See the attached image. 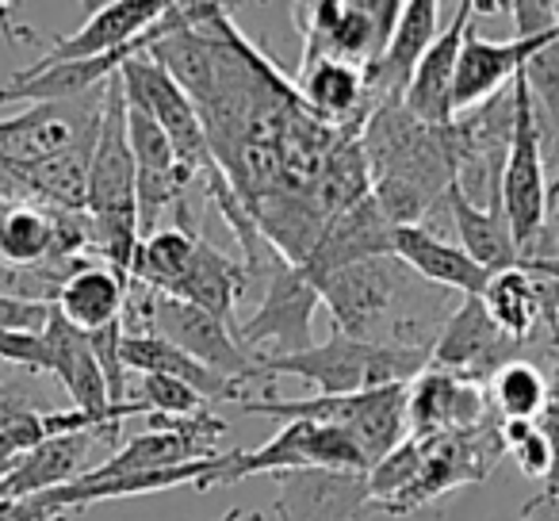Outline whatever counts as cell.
<instances>
[{
  "instance_id": "6da1fadb",
  "label": "cell",
  "mask_w": 559,
  "mask_h": 521,
  "mask_svg": "<svg viewBox=\"0 0 559 521\" xmlns=\"http://www.w3.org/2000/svg\"><path fill=\"white\" fill-rule=\"evenodd\" d=\"M372 200L395 226H429L456 185L449 127H426L403 104H380L360 123Z\"/></svg>"
},
{
  "instance_id": "7a4b0ae2",
  "label": "cell",
  "mask_w": 559,
  "mask_h": 521,
  "mask_svg": "<svg viewBox=\"0 0 559 521\" xmlns=\"http://www.w3.org/2000/svg\"><path fill=\"white\" fill-rule=\"evenodd\" d=\"M85 215L93 226V249L116 276L131 281L139 249V203H134V157L127 142V96L119 73L104 85V116L88 157Z\"/></svg>"
},
{
  "instance_id": "3957f363",
  "label": "cell",
  "mask_w": 559,
  "mask_h": 521,
  "mask_svg": "<svg viewBox=\"0 0 559 521\" xmlns=\"http://www.w3.org/2000/svg\"><path fill=\"white\" fill-rule=\"evenodd\" d=\"M257 365L272 380L296 376V380L311 383L319 395L342 399L360 395V391L395 388V383H414L429 368V357L411 350H391V345H368L334 330L330 342H314L311 350L292 353V357H257Z\"/></svg>"
},
{
  "instance_id": "277c9868",
  "label": "cell",
  "mask_w": 559,
  "mask_h": 521,
  "mask_svg": "<svg viewBox=\"0 0 559 521\" xmlns=\"http://www.w3.org/2000/svg\"><path fill=\"white\" fill-rule=\"evenodd\" d=\"M119 85H123V96L131 108L146 111V116L162 127L173 154H177V162L200 180L203 196H207V188H215L218 180H223V169H218L215 154H211V142H207V134H203V123H200V116H195L185 88H180L146 50L127 58L123 70H119Z\"/></svg>"
},
{
  "instance_id": "5b68a950",
  "label": "cell",
  "mask_w": 559,
  "mask_h": 521,
  "mask_svg": "<svg viewBox=\"0 0 559 521\" xmlns=\"http://www.w3.org/2000/svg\"><path fill=\"white\" fill-rule=\"evenodd\" d=\"M502 215L521 261L533 257L548 226V173H544L540 131H536L525 73L513 78V134L502 165Z\"/></svg>"
},
{
  "instance_id": "8992f818",
  "label": "cell",
  "mask_w": 559,
  "mask_h": 521,
  "mask_svg": "<svg viewBox=\"0 0 559 521\" xmlns=\"http://www.w3.org/2000/svg\"><path fill=\"white\" fill-rule=\"evenodd\" d=\"M322 307L314 281L292 261H280L261 281V299L238 319V345L249 357H292L314 345V311Z\"/></svg>"
},
{
  "instance_id": "52a82bcc",
  "label": "cell",
  "mask_w": 559,
  "mask_h": 521,
  "mask_svg": "<svg viewBox=\"0 0 559 521\" xmlns=\"http://www.w3.org/2000/svg\"><path fill=\"white\" fill-rule=\"evenodd\" d=\"M150 334L165 338L169 345H177L180 353H188L192 360H200L203 368H211L215 376L234 383H246L253 391V399L276 395V380L269 372H261L257 357H249L238 345L234 330L226 322H218L215 315L200 311V307L185 304L154 292V311H150Z\"/></svg>"
},
{
  "instance_id": "ba28073f",
  "label": "cell",
  "mask_w": 559,
  "mask_h": 521,
  "mask_svg": "<svg viewBox=\"0 0 559 521\" xmlns=\"http://www.w3.org/2000/svg\"><path fill=\"white\" fill-rule=\"evenodd\" d=\"M104 116V88L66 104H35L0 119V169H27L66 150L93 146Z\"/></svg>"
},
{
  "instance_id": "9c48e42d",
  "label": "cell",
  "mask_w": 559,
  "mask_h": 521,
  "mask_svg": "<svg viewBox=\"0 0 559 521\" xmlns=\"http://www.w3.org/2000/svg\"><path fill=\"white\" fill-rule=\"evenodd\" d=\"M490 418L487 388L456 372L426 368L406 388V437L429 441L441 434H472Z\"/></svg>"
},
{
  "instance_id": "30bf717a",
  "label": "cell",
  "mask_w": 559,
  "mask_h": 521,
  "mask_svg": "<svg viewBox=\"0 0 559 521\" xmlns=\"http://www.w3.org/2000/svg\"><path fill=\"white\" fill-rule=\"evenodd\" d=\"M280 487L276 521H365L372 513L368 472H326V467H299V472L272 475Z\"/></svg>"
},
{
  "instance_id": "8fae6325",
  "label": "cell",
  "mask_w": 559,
  "mask_h": 521,
  "mask_svg": "<svg viewBox=\"0 0 559 521\" xmlns=\"http://www.w3.org/2000/svg\"><path fill=\"white\" fill-rule=\"evenodd\" d=\"M521 350H525V345L510 342V338L490 322L479 296H464L456 311H452V319L444 322L441 338H437L429 368L456 372V376H464V380H475L487 388L490 376L502 365H510V360H518Z\"/></svg>"
},
{
  "instance_id": "7c38bea8",
  "label": "cell",
  "mask_w": 559,
  "mask_h": 521,
  "mask_svg": "<svg viewBox=\"0 0 559 521\" xmlns=\"http://www.w3.org/2000/svg\"><path fill=\"white\" fill-rule=\"evenodd\" d=\"M154 27H150L134 47L116 50V55L85 58V62H55V66L35 62L32 70H16L9 85L0 88V108H9V104H32V108L35 104H66V100H81V96L96 93V88H104L119 70H123L127 58L154 47L157 43Z\"/></svg>"
},
{
  "instance_id": "4fadbf2b",
  "label": "cell",
  "mask_w": 559,
  "mask_h": 521,
  "mask_svg": "<svg viewBox=\"0 0 559 521\" xmlns=\"http://www.w3.org/2000/svg\"><path fill=\"white\" fill-rule=\"evenodd\" d=\"M43 342L50 350V376H58L66 388V395L73 399V411L88 414L100 426H123V418L131 414H146L142 403H127V406H111L108 399V383L100 376V365L93 357V345L88 334L73 330L62 315H50L47 330H43Z\"/></svg>"
},
{
  "instance_id": "5bb4252c",
  "label": "cell",
  "mask_w": 559,
  "mask_h": 521,
  "mask_svg": "<svg viewBox=\"0 0 559 521\" xmlns=\"http://www.w3.org/2000/svg\"><path fill=\"white\" fill-rule=\"evenodd\" d=\"M551 39H483L475 32V20L464 27V43H460V58H456V81H452V111H472L483 100L498 96L502 88L513 85L521 70L528 66V58L540 55Z\"/></svg>"
},
{
  "instance_id": "9a60e30c",
  "label": "cell",
  "mask_w": 559,
  "mask_h": 521,
  "mask_svg": "<svg viewBox=\"0 0 559 521\" xmlns=\"http://www.w3.org/2000/svg\"><path fill=\"white\" fill-rule=\"evenodd\" d=\"M169 4L173 0H111V4H96L93 16L73 35H58L55 47L39 62H85V58H104L134 47L169 12Z\"/></svg>"
},
{
  "instance_id": "2e32d148",
  "label": "cell",
  "mask_w": 559,
  "mask_h": 521,
  "mask_svg": "<svg viewBox=\"0 0 559 521\" xmlns=\"http://www.w3.org/2000/svg\"><path fill=\"white\" fill-rule=\"evenodd\" d=\"M437 39V4L433 0H411L399 12V24L391 32L383 55L365 70V104L368 111L380 104H403L406 85L418 70L421 55Z\"/></svg>"
},
{
  "instance_id": "e0dca14e",
  "label": "cell",
  "mask_w": 559,
  "mask_h": 521,
  "mask_svg": "<svg viewBox=\"0 0 559 521\" xmlns=\"http://www.w3.org/2000/svg\"><path fill=\"white\" fill-rule=\"evenodd\" d=\"M391 241H395V223L383 215L372 196H365L360 203L345 208L342 215H334L322 226L311 257H307L299 269H304L311 281H319V276L337 273V269H345V265L368 261V257L391 253Z\"/></svg>"
},
{
  "instance_id": "ac0fdd59",
  "label": "cell",
  "mask_w": 559,
  "mask_h": 521,
  "mask_svg": "<svg viewBox=\"0 0 559 521\" xmlns=\"http://www.w3.org/2000/svg\"><path fill=\"white\" fill-rule=\"evenodd\" d=\"M399 12H403V0H342L334 27L322 39L304 43V62L299 66H311L319 58H337V62L368 70L388 47L391 32L399 24Z\"/></svg>"
},
{
  "instance_id": "d6986e66",
  "label": "cell",
  "mask_w": 559,
  "mask_h": 521,
  "mask_svg": "<svg viewBox=\"0 0 559 521\" xmlns=\"http://www.w3.org/2000/svg\"><path fill=\"white\" fill-rule=\"evenodd\" d=\"M472 0L452 4V20L444 32H437L433 47L421 55L411 85H406L403 108L426 127H449L456 119L452 111V81H456V58L464 43V27L472 24Z\"/></svg>"
},
{
  "instance_id": "ffe728a7",
  "label": "cell",
  "mask_w": 559,
  "mask_h": 521,
  "mask_svg": "<svg viewBox=\"0 0 559 521\" xmlns=\"http://www.w3.org/2000/svg\"><path fill=\"white\" fill-rule=\"evenodd\" d=\"M249 288H253V284H249V273H246V265H241V257L223 253L207 234H200L192 265H188V273L180 276L165 296L185 299V304L215 315V319L226 322V327L234 330V338H238V304L246 299Z\"/></svg>"
},
{
  "instance_id": "44dd1931",
  "label": "cell",
  "mask_w": 559,
  "mask_h": 521,
  "mask_svg": "<svg viewBox=\"0 0 559 521\" xmlns=\"http://www.w3.org/2000/svg\"><path fill=\"white\" fill-rule=\"evenodd\" d=\"M391 253H395L414 276H421L426 284H437V288H444V292H456V296H479L490 281L487 269L475 265L464 249L452 246V241L441 238L437 230H426V226H395Z\"/></svg>"
},
{
  "instance_id": "7402d4cb",
  "label": "cell",
  "mask_w": 559,
  "mask_h": 521,
  "mask_svg": "<svg viewBox=\"0 0 559 521\" xmlns=\"http://www.w3.org/2000/svg\"><path fill=\"white\" fill-rule=\"evenodd\" d=\"M299 100L330 127H360L368 116L365 104V70L337 58H319L311 66H299L296 78Z\"/></svg>"
},
{
  "instance_id": "603a6c76",
  "label": "cell",
  "mask_w": 559,
  "mask_h": 521,
  "mask_svg": "<svg viewBox=\"0 0 559 521\" xmlns=\"http://www.w3.org/2000/svg\"><path fill=\"white\" fill-rule=\"evenodd\" d=\"M444 208H449V218L456 226L460 249L472 257L475 265H483L487 273H502V269L521 265V253L513 246V234L506 226L502 208H475L456 185L444 196Z\"/></svg>"
},
{
  "instance_id": "cb8c5ba5",
  "label": "cell",
  "mask_w": 559,
  "mask_h": 521,
  "mask_svg": "<svg viewBox=\"0 0 559 521\" xmlns=\"http://www.w3.org/2000/svg\"><path fill=\"white\" fill-rule=\"evenodd\" d=\"M127 281L116 276L108 265H85L62 284L55 299V311L70 322L81 334H96V330L111 327L123 315Z\"/></svg>"
},
{
  "instance_id": "d4e9b609",
  "label": "cell",
  "mask_w": 559,
  "mask_h": 521,
  "mask_svg": "<svg viewBox=\"0 0 559 521\" xmlns=\"http://www.w3.org/2000/svg\"><path fill=\"white\" fill-rule=\"evenodd\" d=\"M483 311L490 315L498 330H502L510 342L525 345L528 338L540 330V296H536V281L525 269H502V273H490L487 288L479 292Z\"/></svg>"
},
{
  "instance_id": "484cf974",
  "label": "cell",
  "mask_w": 559,
  "mask_h": 521,
  "mask_svg": "<svg viewBox=\"0 0 559 521\" xmlns=\"http://www.w3.org/2000/svg\"><path fill=\"white\" fill-rule=\"evenodd\" d=\"M487 399L502 422H536L548 406V376L536 360L518 357L490 376Z\"/></svg>"
},
{
  "instance_id": "4316f807",
  "label": "cell",
  "mask_w": 559,
  "mask_h": 521,
  "mask_svg": "<svg viewBox=\"0 0 559 521\" xmlns=\"http://www.w3.org/2000/svg\"><path fill=\"white\" fill-rule=\"evenodd\" d=\"M195 241H200V234H185V230H177V226H162L157 234L142 238L139 249H134L131 281L146 284V288H154L165 296V292L188 273V265H192Z\"/></svg>"
},
{
  "instance_id": "83f0119b",
  "label": "cell",
  "mask_w": 559,
  "mask_h": 521,
  "mask_svg": "<svg viewBox=\"0 0 559 521\" xmlns=\"http://www.w3.org/2000/svg\"><path fill=\"white\" fill-rule=\"evenodd\" d=\"M421 467V445L406 437L391 457H383L376 467H368V495H372V513H380L383 506H391L414 479Z\"/></svg>"
},
{
  "instance_id": "f1b7e54d",
  "label": "cell",
  "mask_w": 559,
  "mask_h": 521,
  "mask_svg": "<svg viewBox=\"0 0 559 521\" xmlns=\"http://www.w3.org/2000/svg\"><path fill=\"white\" fill-rule=\"evenodd\" d=\"M502 445L506 457L518 460V467L528 479L544 483V475L551 472V445L536 422H502Z\"/></svg>"
},
{
  "instance_id": "f546056e",
  "label": "cell",
  "mask_w": 559,
  "mask_h": 521,
  "mask_svg": "<svg viewBox=\"0 0 559 521\" xmlns=\"http://www.w3.org/2000/svg\"><path fill=\"white\" fill-rule=\"evenodd\" d=\"M142 411L150 414H165V418H185V414H200L207 411V403H203L200 395H195L188 383L173 380V376H142Z\"/></svg>"
},
{
  "instance_id": "4dcf8cb0",
  "label": "cell",
  "mask_w": 559,
  "mask_h": 521,
  "mask_svg": "<svg viewBox=\"0 0 559 521\" xmlns=\"http://www.w3.org/2000/svg\"><path fill=\"white\" fill-rule=\"evenodd\" d=\"M50 315H55V304H35V299H20L0 292V330L4 334H32L43 338Z\"/></svg>"
},
{
  "instance_id": "1f68e13d",
  "label": "cell",
  "mask_w": 559,
  "mask_h": 521,
  "mask_svg": "<svg viewBox=\"0 0 559 521\" xmlns=\"http://www.w3.org/2000/svg\"><path fill=\"white\" fill-rule=\"evenodd\" d=\"M536 426H540V434L548 437V445H551V472L544 475L536 498H528V502H525V513H521L525 521L533 518L536 510H544V506H556L559 502V406L556 403L544 406V414L536 418Z\"/></svg>"
},
{
  "instance_id": "d6a6232c",
  "label": "cell",
  "mask_w": 559,
  "mask_h": 521,
  "mask_svg": "<svg viewBox=\"0 0 559 521\" xmlns=\"http://www.w3.org/2000/svg\"><path fill=\"white\" fill-rule=\"evenodd\" d=\"M510 16L518 24L513 39H551V35H559L551 0H510Z\"/></svg>"
},
{
  "instance_id": "836d02e7",
  "label": "cell",
  "mask_w": 559,
  "mask_h": 521,
  "mask_svg": "<svg viewBox=\"0 0 559 521\" xmlns=\"http://www.w3.org/2000/svg\"><path fill=\"white\" fill-rule=\"evenodd\" d=\"M528 276H540V281H556L559 284V257H525L521 261Z\"/></svg>"
},
{
  "instance_id": "e575fe53",
  "label": "cell",
  "mask_w": 559,
  "mask_h": 521,
  "mask_svg": "<svg viewBox=\"0 0 559 521\" xmlns=\"http://www.w3.org/2000/svg\"><path fill=\"white\" fill-rule=\"evenodd\" d=\"M533 257H559V208L548 215V226H544L540 246H536Z\"/></svg>"
},
{
  "instance_id": "d590c367",
  "label": "cell",
  "mask_w": 559,
  "mask_h": 521,
  "mask_svg": "<svg viewBox=\"0 0 559 521\" xmlns=\"http://www.w3.org/2000/svg\"><path fill=\"white\" fill-rule=\"evenodd\" d=\"M27 414H32V406H27L24 399H9V395H0V429L16 426V422H24Z\"/></svg>"
},
{
  "instance_id": "8d00e7d4",
  "label": "cell",
  "mask_w": 559,
  "mask_h": 521,
  "mask_svg": "<svg viewBox=\"0 0 559 521\" xmlns=\"http://www.w3.org/2000/svg\"><path fill=\"white\" fill-rule=\"evenodd\" d=\"M215 521H264L257 510H241V506H234V510H226L223 518H215Z\"/></svg>"
},
{
  "instance_id": "74e56055",
  "label": "cell",
  "mask_w": 559,
  "mask_h": 521,
  "mask_svg": "<svg viewBox=\"0 0 559 521\" xmlns=\"http://www.w3.org/2000/svg\"><path fill=\"white\" fill-rule=\"evenodd\" d=\"M556 24H559V4H556Z\"/></svg>"
},
{
  "instance_id": "f35d334b",
  "label": "cell",
  "mask_w": 559,
  "mask_h": 521,
  "mask_svg": "<svg viewBox=\"0 0 559 521\" xmlns=\"http://www.w3.org/2000/svg\"><path fill=\"white\" fill-rule=\"evenodd\" d=\"M0 395H4V388H0Z\"/></svg>"
}]
</instances>
